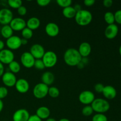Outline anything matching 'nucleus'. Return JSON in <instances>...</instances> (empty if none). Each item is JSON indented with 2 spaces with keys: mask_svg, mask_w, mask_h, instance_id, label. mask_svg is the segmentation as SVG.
I'll list each match as a JSON object with an SVG mask.
<instances>
[{
  "mask_svg": "<svg viewBox=\"0 0 121 121\" xmlns=\"http://www.w3.org/2000/svg\"><path fill=\"white\" fill-rule=\"evenodd\" d=\"M82 56L78 50L74 48H70L66 50L64 53L63 59L65 63L69 66H77L81 61Z\"/></svg>",
  "mask_w": 121,
  "mask_h": 121,
  "instance_id": "obj_1",
  "label": "nucleus"
},
{
  "mask_svg": "<svg viewBox=\"0 0 121 121\" xmlns=\"http://www.w3.org/2000/svg\"><path fill=\"white\" fill-rule=\"evenodd\" d=\"M74 20L77 24L82 27H85L91 23L93 20V15L89 11L82 9L77 12Z\"/></svg>",
  "mask_w": 121,
  "mask_h": 121,
  "instance_id": "obj_2",
  "label": "nucleus"
},
{
  "mask_svg": "<svg viewBox=\"0 0 121 121\" xmlns=\"http://www.w3.org/2000/svg\"><path fill=\"white\" fill-rule=\"evenodd\" d=\"M93 111L96 113H105L110 109L109 102L103 98H96L91 104Z\"/></svg>",
  "mask_w": 121,
  "mask_h": 121,
  "instance_id": "obj_3",
  "label": "nucleus"
},
{
  "mask_svg": "<svg viewBox=\"0 0 121 121\" xmlns=\"http://www.w3.org/2000/svg\"><path fill=\"white\" fill-rule=\"evenodd\" d=\"M46 68H52L56 65L58 57L55 52L53 51H47L45 52L41 59Z\"/></svg>",
  "mask_w": 121,
  "mask_h": 121,
  "instance_id": "obj_4",
  "label": "nucleus"
},
{
  "mask_svg": "<svg viewBox=\"0 0 121 121\" xmlns=\"http://www.w3.org/2000/svg\"><path fill=\"white\" fill-rule=\"evenodd\" d=\"M49 86L43 83H39L34 86L33 90V95L35 98L41 99L48 95Z\"/></svg>",
  "mask_w": 121,
  "mask_h": 121,
  "instance_id": "obj_5",
  "label": "nucleus"
},
{
  "mask_svg": "<svg viewBox=\"0 0 121 121\" xmlns=\"http://www.w3.org/2000/svg\"><path fill=\"white\" fill-rule=\"evenodd\" d=\"M95 99V96L93 92L89 90L83 91L79 95V102L85 106L91 105Z\"/></svg>",
  "mask_w": 121,
  "mask_h": 121,
  "instance_id": "obj_6",
  "label": "nucleus"
},
{
  "mask_svg": "<svg viewBox=\"0 0 121 121\" xmlns=\"http://www.w3.org/2000/svg\"><path fill=\"white\" fill-rule=\"evenodd\" d=\"M13 18L14 15L11 9L6 8L0 9V24L9 25Z\"/></svg>",
  "mask_w": 121,
  "mask_h": 121,
  "instance_id": "obj_7",
  "label": "nucleus"
},
{
  "mask_svg": "<svg viewBox=\"0 0 121 121\" xmlns=\"http://www.w3.org/2000/svg\"><path fill=\"white\" fill-rule=\"evenodd\" d=\"M35 59L29 52H25L20 57V62L22 66L27 69H30L34 67Z\"/></svg>",
  "mask_w": 121,
  "mask_h": 121,
  "instance_id": "obj_8",
  "label": "nucleus"
},
{
  "mask_svg": "<svg viewBox=\"0 0 121 121\" xmlns=\"http://www.w3.org/2000/svg\"><path fill=\"white\" fill-rule=\"evenodd\" d=\"M15 59L13 52L8 48H4L0 51V62L3 65H9Z\"/></svg>",
  "mask_w": 121,
  "mask_h": 121,
  "instance_id": "obj_9",
  "label": "nucleus"
},
{
  "mask_svg": "<svg viewBox=\"0 0 121 121\" xmlns=\"http://www.w3.org/2000/svg\"><path fill=\"white\" fill-rule=\"evenodd\" d=\"M1 79L3 84L7 87H12L15 86L17 80L15 74L9 71L4 72L1 77Z\"/></svg>",
  "mask_w": 121,
  "mask_h": 121,
  "instance_id": "obj_10",
  "label": "nucleus"
},
{
  "mask_svg": "<svg viewBox=\"0 0 121 121\" xmlns=\"http://www.w3.org/2000/svg\"><path fill=\"white\" fill-rule=\"evenodd\" d=\"M5 44L8 49L11 50H16L21 47L22 46L21 44V38L17 35H13L9 39L6 40Z\"/></svg>",
  "mask_w": 121,
  "mask_h": 121,
  "instance_id": "obj_11",
  "label": "nucleus"
},
{
  "mask_svg": "<svg viewBox=\"0 0 121 121\" xmlns=\"http://www.w3.org/2000/svg\"><path fill=\"white\" fill-rule=\"evenodd\" d=\"M9 25L14 31H21L27 27L26 21L21 17L14 18Z\"/></svg>",
  "mask_w": 121,
  "mask_h": 121,
  "instance_id": "obj_12",
  "label": "nucleus"
},
{
  "mask_svg": "<svg viewBox=\"0 0 121 121\" xmlns=\"http://www.w3.org/2000/svg\"><path fill=\"white\" fill-rule=\"evenodd\" d=\"M29 52L36 60L42 59L46 52L42 45L40 44H34L31 46Z\"/></svg>",
  "mask_w": 121,
  "mask_h": 121,
  "instance_id": "obj_13",
  "label": "nucleus"
},
{
  "mask_svg": "<svg viewBox=\"0 0 121 121\" xmlns=\"http://www.w3.org/2000/svg\"><path fill=\"white\" fill-rule=\"evenodd\" d=\"M30 115L26 109L21 108L17 110L13 115V121H28Z\"/></svg>",
  "mask_w": 121,
  "mask_h": 121,
  "instance_id": "obj_14",
  "label": "nucleus"
},
{
  "mask_svg": "<svg viewBox=\"0 0 121 121\" xmlns=\"http://www.w3.org/2000/svg\"><path fill=\"white\" fill-rule=\"evenodd\" d=\"M15 87L16 91L18 93L24 94L29 91L30 84L26 79L21 78V79H17L15 85Z\"/></svg>",
  "mask_w": 121,
  "mask_h": 121,
  "instance_id": "obj_15",
  "label": "nucleus"
},
{
  "mask_svg": "<svg viewBox=\"0 0 121 121\" xmlns=\"http://www.w3.org/2000/svg\"><path fill=\"white\" fill-rule=\"evenodd\" d=\"M45 32L46 34L51 37H55L60 32L59 26L55 22H48L45 27Z\"/></svg>",
  "mask_w": 121,
  "mask_h": 121,
  "instance_id": "obj_16",
  "label": "nucleus"
},
{
  "mask_svg": "<svg viewBox=\"0 0 121 121\" xmlns=\"http://www.w3.org/2000/svg\"><path fill=\"white\" fill-rule=\"evenodd\" d=\"M119 32L118 26L115 24L108 25L105 30V35L106 38L109 40H112L117 36Z\"/></svg>",
  "mask_w": 121,
  "mask_h": 121,
  "instance_id": "obj_17",
  "label": "nucleus"
},
{
  "mask_svg": "<svg viewBox=\"0 0 121 121\" xmlns=\"http://www.w3.org/2000/svg\"><path fill=\"white\" fill-rule=\"evenodd\" d=\"M102 93L105 99L112 100V99H115L117 96V91L113 86L111 85H107V86H105Z\"/></svg>",
  "mask_w": 121,
  "mask_h": 121,
  "instance_id": "obj_18",
  "label": "nucleus"
},
{
  "mask_svg": "<svg viewBox=\"0 0 121 121\" xmlns=\"http://www.w3.org/2000/svg\"><path fill=\"white\" fill-rule=\"evenodd\" d=\"M78 52L82 57H87L92 52V47L87 42H83L79 45Z\"/></svg>",
  "mask_w": 121,
  "mask_h": 121,
  "instance_id": "obj_19",
  "label": "nucleus"
},
{
  "mask_svg": "<svg viewBox=\"0 0 121 121\" xmlns=\"http://www.w3.org/2000/svg\"><path fill=\"white\" fill-rule=\"evenodd\" d=\"M50 113L51 112L50 109L44 106L39 107L35 112V115L41 120H46L49 118Z\"/></svg>",
  "mask_w": 121,
  "mask_h": 121,
  "instance_id": "obj_20",
  "label": "nucleus"
},
{
  "mask_svg": "<svg viewBox=\"0 0 121 121\" xmlns=\"http://www.w3.org/2000/svg\"><path fill=\"white\" fill-rule=\"evenodd\" d=\"M41 83L49 86L54 83L55 80L54 74L51 72H45L43 73L41 77Z\"/></svg>",
  "mask_w": 121,
  "mask_h": 121,
  "instance_id": "obj_21",
  "label": "nucleus"
},
{
  "mask_svg": "<svg viewBox=\"0 0 121 121\" xmlns=\"http://www.w3.org/2000/svg\"><path fill=\"white\" fill-rule=\"evenodd\" d=\"M41 21L40 19L35 17H31L26 21V25L27 28H30L32 31L35 30L40 27Z\"/></svg>",
  "mask_w": 121,
  "mask_h": 121,
  "instance_id": "obj_22",
  "label": "nucleus"
},
{
  "mask_svg": "<svg viewBox=\"0 0 121 121\" xmlns=\"http://www.w3.org/2000/svg\"><path fill=\"white\" fill-rule=\"evenodd\" d=\"M0 33H1L2 37L7 40L11 36H13L14 31L13 30L11 27L9 26V25H5V26H2V27H1Z\"/></svg>",
  "mask_w": 121,
  "mask_h": 121,
  "instance_id": "obj_23",
  "label": "nucleus"
},
{
  "mask_svg": "<svg viewBox=\"0 0 121 121\" xmlns=\"http://www.w3.org/2000/svg\"><path fill=\"white\" fill-rule=\"evenodd\" d=\"M76 13V11L74 9V7H72V6H70V7L63 8L62 11L63 15L65 18L68 19H72L75 17Z\"/></svg>",
  "mask_w": 121,
  "mask_h": 121,
  "instance_id": "obj_24",
  "label": "nucleus"
},
{
  "mask_svg": "<svg viewBox=\"0 0 121 121\" xmlns=\"http://www.w3.org/2000/svg\"><path fill=\"white\" fill-rule=\"evenodd\" d=\"M8 67H9V72H12L14 74L19 73L21 70V65L15 60H14L11 63H9L8 65Z\"/></svg>",
  "mask_w": 121,
  "mask_h": 121,
  "instance_id": "obj_25",
  "label": "nucleus"
},
{
  "mask_svg": "<svg viewBox=\"0 0 121 121\" xmlns=\"http://www.w3.org/2000/svg\"><path fill=\"white\" fill-rule=\"evenodd\" d=\"M104 20L108 25L115 24V21L114 13L111 11L106 12L104 14Z\"/></svg>",
  "mask_w": 121,
  "mask_h": 121,
  "instance_id": "obj_26",
  "label": "nucleus"
},
{
  "mask_svg": "<svg viewBox=\"0 0 121 121\" xmlns=\"http://www.w3.org/2000/svg\"><path fill=\"white\" fill-rule=\"evenodd\" d=\"M48 95L52 98H56L60 95V91L55 86H51L48 88Z\"/></svg>",
  "mask_w": 121,
  "mask_h": 121,
  "instance_id": "obj_27",
  "label": "nucleus"
},
{
  "mask_svg": "<svg viewBox=\"0 0 121 121\" xmlns=\"http://www.w3.org/2000/svg\"><path fill=\"white\" fill-rule=\"evenodd\" d=\"M21 35L22 37V39L28 40L29 39H31L32 37L33 36V31L26 27L24 29L21 31Z\"/></svg>",
  "mask_w": 121,
  "mask_h": 121,
  "instance_id": "obj_28",
  "label": "nucleus"
},
{
  "mask_svg": "<svg viewBox=\"0 0 121 121\" xmlns=\"http://www.w3.org/2000/svg\"><path fill=\"white\" fill-rule=\"evenodd\" d=\"M93 109H92L91 105H86L84 106L82 110V113L85 117H90L93 113Z\"/></svg>",
  "mask_w": 121,
  "mask_h": 121,
  "instance_id": "obj_29",
  "label": "nucleus"
},
{
  "mask_svg": "<svg viewBox=\"0 0 121 121\" xmlns=\"http://www.w3.org/2000/svg\"><path fill=\"white\" fill-rule=\"evenodd\" d=\"M8 4L11 8L17 9L22 5V2L21 0H8Z\"/></svg>",
  "mask_w": 121,
  "mask_h": 121,
  "instance_id": "obj_30",
  "label": "nucleus"
},
{
  "mask_svg": "<svg viewBox=\"0 0 121 121\" xmlns=\"http://www.w3.org/2000/svg\"><path fill=\"white\" fill-rule=\"evenodd\" d=\"M92 121H108V119L104 113H96L92 117Z\"/></svg>",
  "mask_w": 121,
  "mask_h": 121,
  "instance_id": "obj_31",
  "label": "nucleus"
},
{
  "mask_svg": "<svg viewBox=\"0 0 121 121\" xmlns=\"http://www.w3.org/2000/svg\"><path fill=\"white\" fill-rule=\"evenodd\" d=\"M57 4L59 7L63 8H66V7L72 6V0H57Z\"/></svg>",
  "mask_w": 121,
  "mask_h": 121,
  "instance_id": "obj_32",
  "label": "nucleus"
},
{
  "mask_svg": "<svg viewBox=\"0 0 121 121\" xmlns=\"http://www.w3.org/2000/svg\"><path fill=\"white\" fill-rule=\"evenodd\" d=\"M34 67H35L36 69L39 70H42L44 69L45 67L43 61L41 59H36L35 60L34 65Z\"/></svg>",
  "mask_w": 121,
  "mask_h": 121,
  "instance_id": "obj_33",
  "label": "nucleus"
},
{
  "mask_svg": "<svg viewBox=\"0 0 121 121\" xmlns=\"http://www.w3.org/2000/svg\"><path fill=\"white\" fill-rule=\"evenodd\" d=\"M8 95V90L5 86H0V99L2 100Z\"/></svg>",
  "mask_w": 121,
  "mask_h": 121,
  "instance_id": "obj_34",
  "label": "nucleus"
},
{
  "mask_svg": "<svg viewBox=\"0 0 121 121\" xmlns=\"http://www.w3.org/2000/svg\"><path fill=\"white\" fill-rule=\"evenodd\" d=\"M115 21L118 24L121 25V9L117 10L114 13Z\"/></svg>",
  "mask_w": 121,
  "mask_h": 121,
  "instance_id": "obj_35",
  "label": "nucleus"
},
{
  "mask_svg": "<svg viewBox=\"0 0 121 121\" xmlns=\"http://www.w3.org/2000/svg\"><path fill=\"white\" fill-rule=\"evenodd\" d=\"M17 13L20 16H24L27 13V9L25 6L21 5L17 9Z\"/></svg>",
  "mask_w": 121,
  "mask_h": 121,
  "instance_id": "obj_36",
  "label": "nucleus"
},
{
  "mask_svg": "<svg viewBox=\"0 0 121 121\" xmlns=\"http://www.w3.org/2000/svg\"><path fill=\"white\" fill-rule=\"evenodd\" d=\"M104 87H105V86H104L102 83H96L95 85V91L97 93H102Z\"/></svg>",
  "mask_w": 121,
  "mask_h": 121,
  "instance_id": "obj_37",
  "label": "nucleus"
},
{
  "mask_svg": "<svg viewBox=\"0 0 121 121\" xmlns=\"http://www.w3.org/2000/svg\"><path fill=\"white\" fill-rule=\"evenodd\" d=\"M51 2L50 0H37V3L40 7H44L48 5Z\"/></svg>",
  "mask_w": 121,
  "mask_h": 121,
  "instance_id": "obj_38",
  "label": "nucleus"
},
{
  "mask_svg": "<svg viewBox=\"0 0 121 121\" xmlns=\"http://www.w3.org/2000/svg\"><path fill=\"white\" fill-rule=\"evenodd\" d=\"M103 5L104 7H106V8H109V7H112L113 5V1L112 0H104L103 1Z\"/></svg>",
  "mask_w": 121,
  "mask_h": 121,
  "instance_id": "obj_39",
  "label": "nucleus"
},
{
  "mask_svg": "<svg viewBox=\"0 0 121 121\" xmlns=\"http://www.w3.org/2000/svg\"><path fill=\"white\" fill-rule=\"evenodd\" d=\"M84 4L86 7H92L95 3V0H85L83 2Z\"/></svg>",
  "mask_w": 121,
  "mask_h": 121,
  "instance_id": "obj_40",
  "label": "nucleus"
},
{
  "mask_svg": "<svg viewBox=\"0 0 121 121\" xmlns=\"http://www.w3.org/2000/svg\"><path fill=\"white\" fill-rule=\"evenodd\" d=\"M28 121H43L40 118H39L36 115H30L29 119Z\"/></svg>",
  "mask_w": 121,
  "mask_h": 121,
  "instance_id": "obj_41",
  "label": "nucleus"
},
{
  "mask_svg": "<svg viewBox=\"0 0 121 121\" xmlns=\"http://www.w3.org/2000/svg\"><path fill=\"white\" fill-rule=\"evenodd\" d=\"M4 72V66L3 64L0 62V78L2 77Z\"/></svg>",
  "mask_w": 121,
  "mask_h": 121,
  "instance_id": "obj_42",
  "label": "nucleus"
},
{
  "mask_svg": "<svg viewBox=\"0 0 121 121\" xmlns=\"http://www.w3.org/2000/svg\"><path fill=\"white\" fill-rule=\"evenodd\" d=\"M5 44V43L2 40H0V51L2 50L3 49H4V47Z\"/></svg>",
  "mask_w": 121,
  "mask_h": 121,
  "instance_id": "obj_43",
  "label": "nucleus"
},
{
  "mask_svg": "<svg viewBox=\"0 0 121 121\" xmlns=\"http://www.w3.org/2000/svg\"><path fill=\"white\" fill-rule=\"evenodd\" d=\"M73 7H74V9L76 11V12L79 11L81 10V9H82L81 5H79V4H76L75 5H74Z\"/></svg>",
  "mask_w": 121,
  "mask_h": 121,
  "instance_id": "obj_44",
  "label": "nucleus"
},
{
  "mask_svg": "<svg viewBox=\"0 0 121 121\" xmlns=\"http://www.w3.org/2000/svg\"><path fill=\"white\" fill-rule=\"evenodd\" d=\"M4 109V102L2 100L0 99V113Z\"/></svg>",
  "mask_w": 121,
  "mask_h": 121,
  "instance_id": "obj_45",
  "label": "nucleus"
},
{
  "mask_svg": "<svg viewBox=\"0 0 121 121\" xmlns=\"http://www.w3.org/2000/svg\"><path fill=\"white\" fill-rule=\"evenodd\" d=\"M85 65L80 61V63L78 65V66H77V67H78L79 69H83L84 67H85Z\"/></svg>",
  "mask_w": 121,
  "mask_h": 121,
  "instance_id": "obj_46",
  "label": "nucleus"
},
{
  "mask_svg": "<svg viewBox=\"0 0 121 121\" xmlns=\"http://www.w3.org/2000/svg\"><path fill=\"white\" fill-rule=\"evenodd\" d=\"M28 43V40L25 39H21V44L22 45H26Z\"/></svg>",
  "mask_w": 121,
  "mask_h": 121,
  "instance_id": "obj_47",
  "label": "nucleus"
},
{
  "mask_svg": "<svg viewBox=\"0 0 121 121\" xmlns=\"http://www.w3.org/2000/svg\"><path fill=\"white\" fill-rule=\"evenodd\" d=\"M57 121L54 118H48V119H46V121Z\"/></svg>",
  "mask_w": 121,
  "mask_h": 121,
  "instance_id": "obj_48",
  "label": "nucleus"
},
{
  "mask_svg": "<svg viewBox=\"0 0 121 121\" xmlns=\"http://www.w3.org/2000/svg\"><path fill=\"white\" fill-rule=\"evenodd\" d=\"M58 121H70L69 119H67V118H61V119H60V120H59Z\"/></svg>",
  "mask_w": 121,
  "mask_h": 121,
  "instance_id": "obj_49",
  "label": "nucleus"
},
{
  "mask_svg": "<svg viewBox=\"0 0 121 121\" xmlns=\"http://www.w3.org/2000/svg\"><path fill=\"white\" fill-rule=\"evenodd\" d=\"M119 54H120L121 56V44L120 47H119Z\"/></svg>",
  "mask_w": 121,
  "mask_h": 121,
  "instance_id": "obj_50",
  "label": "nucleus"
},
{
  "mask_svg": "<svg viewBox=\"0 0 121 121\" xmlns=\"http://www.w3.org/2000/svg\"><path fill=\"white\" fill-rule=\"evenodd\" d=\"M120 66H121V62H120Z\"/></svg>",
  "mask_w": 121,
  "mask_h": 121,
  "instance_id": "obj_51",
  "label": "nucleus"
},
{
  "mask_svg": "<svg viewBox=\"0 0 121 121\" xmlns=\"http://www.w3.org/2000/svg\"></svg>",
  "mask_w": 121,
  "mask_h": 121,
  "instance_id": "obj_52",
  "label": "nucleus"
}]
</instances>
